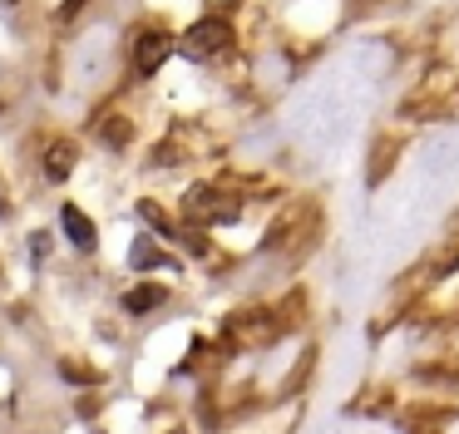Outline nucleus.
<instances>
[{
    "mask_svg": "<svg viewBox=\"0 0 459 434\" xmlns=\"http://www.w3.org/2000/svg\"><path fill=\"white\" fill-rule=\"evenodd\" d=\"M60 222H65V232H70V242L80 247V252H94V242H100V237H94V222L80 213V207H70V203H65Z\"/></svg>",
    "mask_w": 459,
    "mask_h": 434,
    "instance_id": "20e7f679",
    "label": "nucleus"
},
{
    "mask_svg": "<svg viewBox=\"0 0 459 434\" xmlns=\"http://www.w3.org/2000/svg\"><path fill=\"white\" fill-rule=\"evenodd\" d=\"M80 10H84V0H65V5H60V20H74Z\"/></svg>",
    "mask_w": 459,
    "mask_h": 434,
    "instance_id": "9b49d317",
    "label": "nucleus"
},
{
    "mask_svg": "<svg viewBox=\"0 0 459 434\" xmlns=\"http://www.w3.org/2000/svg\"><path fill=\"white\" fill-rule=\"evenodd\" d=\"M169 49H173V39L163 35V30H149V35H139V45H134V69H139V74H153V69L169 59Z\"/></svg>",
    "mask_w": 459,
    "mask_h": 434,
    "instance_id": "7ed1b4c3",
    "label": "nucleus"
},
{
    "mask_svg": "<svg viewBox=\"0 0 459 434\" xmlns=\"http://www.w3.org/2000/svg\"><path fill=\"white\" fill-rule=\"evenodd\" d=\"M163 296H169L163 286H134V291L124 296V306H129V311L139 316V311H153V306H163Z\"/></svg>",
    "mask_w": 459,
    "mask_h": 434,
    "instance_id": "423d86ee",
    "label": "nucleus"
},
{
    "mask_svg": "<svg viewBox=\"0 0 459 434\" xmlns=\"http://www.w3.org/2000/svg\"><path fill=\"white\" fill-rule=\"evenodd\" d=\"M70 168H74V148L70 143H50V153H45V178H50V183H65Z\"/></svg>",
    "mask_w": 459,
    "mask_h": 434,
    "instance_id": "39448f33",
    "label": "nucleus"
},
{
    "mask_svg": "<svg viewBox=\"0 0 459 434\" xmlns=\"http://www.w3.org/2000/svg\"><path fill=\"white\" fill-rule=\"evenodd\" d=\"M228 39H232L228 20H198V25L183 35V49H188L193 59H208V55H222V49H228Z\"/></svg>",
    "mask_w": 459,
    "mask_h": 434,
    "instance_id": "f257e3e1",
    "label": "nucleus"
},
{
    "mask_svg": "<svg viewBox=\"0 0 459 434\" xmlns=\"http://www.w3.org/2000/svg\"><path fill=\"white\" fill-rule=\"evenodd\" d=\"M100 138H104V143H114V148H124V143H129V124H124V118L114 114V124H104V128H100Z\"/></svg>",
    "mask_w": 459,
    "mask_h": 434,
    "instance_id": "6e6552de",
    "label": "nucleus"
},
{
    "mask_svg": "<svg viewBox=\"0 0 459 434\" xmlns=\"http://www.w3.org/2000/svg\"><path fill=\"white\" fill-rule=\"evenodd\" d=\"M188 213L198 217V222H232V217H238V203H222V193H212V187H193Z\"/></svg>",
    "mask_w": 459,
    "mask_h": 434,
    "instance_id": "f03ea898",
    "label": "nucleus"
},
{
    "mask_svg": "<svg viewBox=\"0 0 459 434\" xmlns=\"http://www.w3.org/2000/svg\"><path fill=\"white\" fill-rule=\"evenodd\" d=\"M129 262H134V266H159V262H163V252H159L153 242H134Z\"/></svg>",
    "mask_w": 459,
    "mask_h": 434,
    "instance_id": "0eeeda50",
    "label": "nucleus"
},
{
    "mask_svg": "<svg viewBox=\"0 0 459 434\" xmlns=\"http://www.w3.org/2000/svg\"><path fill=\"white\" fill-rule=\"evenodd\" d=\"M60 370H65V375H74V380H94V370H84V365H74V360H65Z\"/></svg>",
    "mask_w": 459,
    "mask_h": 434,
    "instance_id": "9d476101",
    "label": "nucleus"
},
{
    "mask_svg": "<svg viewBox=\"0 0 459 434\" xmlns=\"http://www.w3.org/2000/svg\"><path fill=\"white\" fill-rule=\"evenodd\" d=\"M390 153H395V143L385 138V143L376 148V163H370V183H380V178H385V168H390Z\"/></svg>",
    "mask_w": 459,
    "mask_h": 434,
    "instance_id": "1a4fd4ad",
    "label": "nucleus"
}]
</instances>
